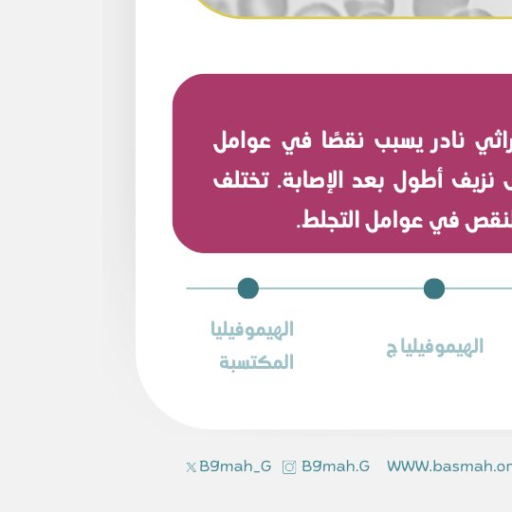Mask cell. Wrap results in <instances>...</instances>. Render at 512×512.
I'll list each match as a JSON object with an SVG mask.
<instances>
[{
  "label": "cell",
  "mask_w": 512,
  "mask_h": 512,
  "mask_svg": "<svg viewBox=\"0 0 512 512\" xmlns=\"http://www.w3.org/2000/svg\"><path fill=\"white\" fill-rule=\"evenodd\" d=\"M289 0H235V14L241 18H285Z\"/></svg>",
  "instance_id": "obj_1"
},
{
  "label": "cell",
  "mask_w": 512,
  "mask_h": 512,
  "mask_svg": "<svg viewBox=\"0 0 512 512\" xmlns=\"http://www.w3.org/2000/svg\"><path fill=\"white\" fill-rule=\"evenodd\" d=\"M342 8L349 18H387L396 8V0H342Z\"/></svg>",
  "instance_id": "obj_2"
},
{
  "label": "cell",
  "mask_w": 512,
  "mask_h": 512,
  "mask_svg": "<svg viewBox=\"0 0 512 512\" xmlns=\"http://www.w3.org/2000/svg\"><path fill=\"white\" fill-rule=\"evenodd\" d=\"M470 0H412V14L419 18L455 16Z\"/></svg>",
  "instance_id": "obj_3"
},
{
  "label": "cell",
  "mask_w": 512,
  "mask_h": 512,
  "mask_svg": "<svg viewBox=\"0 0 512 512\" xmlns=\"http://www.w3.org/2000/svg\"><path fill=\"white\" fill-rule=\"evenodd\" d=\"M294 16L297 18H340L342 14L328 2L313 1L300 6Z\"/></svg>",
  "instance_id": "obj_4"
},
{
  "label": "cell",
  "mask_w": 512,
  "mask_h": 512,
  "mask_svg": "<svg viewBox=\"0 0 512 512\" xmlns=\"http://www.w3.org/2000/svg\"><path fill=\"white\" fill-rule=\"evenodd\" d=\"M258 283L252 278H244L238 284V293L242 298L251 299L258 293Z\"/></svg>",
  "instance_id": "obj_5"
},
{
  "label": "cell",
  "mask_w": 512,
  "mask_h": 512,
  "mask_svg": "<svg viewBox=\"0 0 512 512\" xmlns=\"http://www.w3.org/2000/svg\"><path fill=\"white\" fill-rule=\"evenodd\" d=\"M445 291L443 282L439 279H430L424 285V293L428 298L437 299L440 298Z\"/></svg>",
  "instance_id": "obj_6"
},
{
  "label": "cell",
  "mask_w": 512,
  "mask_h": 512,
  "mask_svg": "<svg viewBox=\"0 0 512 512\" xmlns=\"http://www.w3.org/2000/svg\"><path fill=\"white\" fill-rule=\"evenodd\" d=\"M455 16H457V17H491L492 15L484 9L466 8L465 10L458 12Z\"/></svg>",
  "instance_id": "obj_7"
}]
</instances>
